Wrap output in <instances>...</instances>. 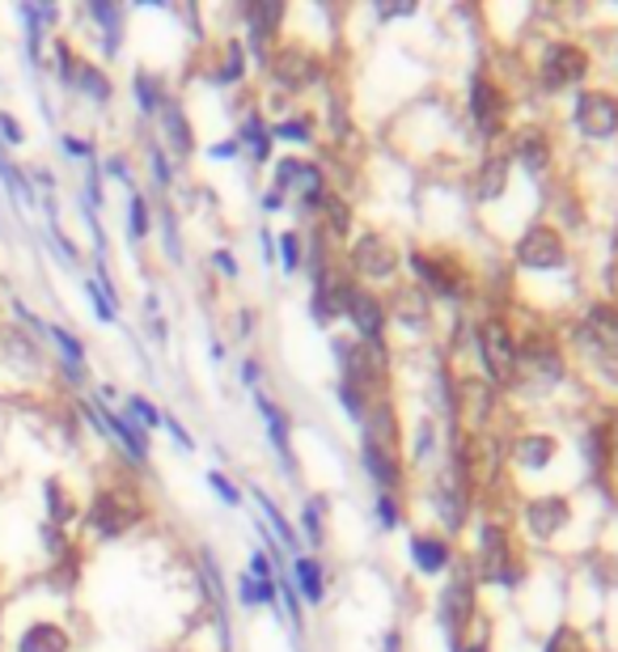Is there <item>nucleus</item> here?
I'll use <instances>...</instances> for the list:
<instances>
[{
	"mask_svg": "<svg viewBox=\"0 0 618 652\" xmlns=\"http://www.w3.org/2000/svg\"><path fill=\"white\" fill-rule=\"evenodd\" d=\"M280 250H285V271H297V267H301V238H297V234H285V238H280Z\"/></svg>",
	"mask_w": 618,
	"mask_h": 652,
	"instance_id": "obj_43",
	"label": "nucleus"
},
{
	"mask_svg": "<svg viewBox=\"0 0 618 652\" xmlns=\"http://www.w3.org/2000/svg\"><path fill=\"white\" fill-rule=\"evenodd\" d=\"M432 449V428L429 424H424V428H420V445H415V454H420V458H424V454H429Z\"/></svg>",
	"mask_w": 618,
	"mask_h": 652,
	"instance_id": "obj_52",
	"label": "nucleus"
},
{
	"mask_svg": "<svg viewBox=\"0 0 618 652\" xmlns=\"http://www.w3.org/2000/svg\"><path fill=\"white\" fill-rule=\"evenodd\" d=\"M334 356L343 364V382L348 386H378L385 377V352L381 343H369V339H334Z\"/></svg>",
	"mask_w": 618,
	"mask_h": 652,
	"instance_id": "obj_2",
	"label": "nucleus"
},
{
	"mask_svg": "<svg viewBox=\"0 0 618 652\" xmlns=\"http://www.w3.org/2000/svg\"><path fill=\"white\" fill-rule=\"evenodd\" d=\"M238 598L246 606H276V580H255V577H241L238 584Z\"/></svg>",
	"mask_w": 618,
	"mask_h": 652,
	"instance_id": "obj_28",
	"label": "nucleus"
},
{
	"mask_svg": "<svg viewBox=\"0 0 618 652\" xmlns=\"http://www.w3.org/2000/svg\"><path fill=\"white\" fill-rule=\"evenodd\" d=\"M241 373H246V382H259V364H255V361L241 364Z\"/></svg>",
	"mask_w": 618,
	"mask_h": 652,
	"instance_id": "obj_54",
	"label": "nucleus"
},
{
	"mask_svg": "<svg viewBox=\"0 0 618 652\" xmlns=\"http://www.w3.org/2000/svg\"><path fill=\"white\" fill-rule=\"evenodd\" d=\"M292 572H297V589H301V598H306V602H322V593H327V589H322V568H318V559H297V563H292Z\"/></svg>",
	"mask_w": 618,
	"mask_h": 652,
	"instance_id": "obj_24",
	"label": "nucleus"
},
{
	"mask_svg": "<svg viewBox=\"0 0 618 652\" xmlns=\"http://www.w3.org/2000/svg\"><path fill=\"white\" fill-rule=\"evenodd\" d=\"M352 267H357L360 276H369V280H390L394 267H399V250L385 242V238H378V234H364L352 246Z\"/></svg>",
	"mask_w": 618,
	"mask_h": 652,
	"instance_id": "obj_11",
	"label": "nucleus"
},
{
	"mask_svg": "<svg viewBox=\"0 0 618 652\" xmlns=\"http://www.w3.org/2000/svg\"><path fill=\"white\" fill-rule=\"evenodd\" d=\"M385 652H403V635H399V631L385 635Z\"/></svg>",
	"mask_w": 618,
	"mask_h": 652,
	"instance_id": "obj_53",
	"label": "nucleus"
},
{
	"mask_svg": "<svg viewBox=\"0 0 618 652\" xmlns=\"http://www.w3.org/2000/svg\"><path fill=\"white\" fill-rule=\"evenodd\" d=\"M0 132H4V136H9V145H22V141H25L22 123L13 120V115H0Z\"/></svg>",
	"mask_w": 618,
	"mask_h": 652,
	"instance_id": "obj_45",
	"label": "nucleus"
},
{
	"mask_svg": "<svg viewBox=\"0 0 618 652\" xmlns=\"http://www.w3.org/2000/svg\"><path fill=\"white\" fill-rule=\"evenodd\" d=\"M259 411H262V420H267V433H271V441H276V449L285 454L288 462V420H285V411L276 407V403H267L259 394Z\"/></svg>",
	"mask_w": 618,
	"mask_h": 652,
	"instance_id": "obj_27",
	"label": "nucleus"
},
{
	"mask_svg": "<svg viewBox=\"0 0 618 652\" xmlns=\"http://www.w3.org/2000/svg\"><path fill=\"white\" fill-rule=\"evenodd\" d=\"M141 500L132 496V491H102L94 500V508H90V526H94L97 534H106V538H120V534H127L136 521H141Z\"/></svg>",
	"mask_w": 618,
	"mask_h": 652,
	"instance_id": "obj_4",
	"label": "nucleus"
},
{
	"mask_svg": "<svg viewBox=\"0 0 618 652\" xmlns=\"http://www.w3.org/2000/svg\"><path fill=\"white\" fill-rule=\"evenodd\" d=\"M471 614H475V580H471V572L457 568V577H453L450 584H445V593H441V623H445L453 644H457L462 628L471 623Z\"/></svg>",
	"mask_w": 618,
	"mask_h": 652,
	"instance_id": "obj_8",
	"label": "nucleus"
},
{
	"mask_svg": "<svg viewBox=\"0 0 618 652\" xmlns=\"http://www.w3.org/2000/svg\"><path fill=\"white\" fill-rule=\"evenodd\" d=\"M127 411H132V420H144V424H162L157 407H153L148 399H141V394H132V399H127Z\"/></svg>",
	"mask_w": 618,
	"mask_h": 652,
	"instance_id": "obj_40",
	"label": "nucleus"
},
{
	"mask_svg": "<svg viewBox=\"0 0 618 652\" xmlns=\"http://www.w3.org/2000/svg\"><path fill=\"white\" fill-rule=\"evenodd\" d=\"M339 399H343V407H348V415H352V420H364V411H369V403H364V390L348 386V382H339Z\"/></svg>",
	"mask_w": 618,
	"mask_h": 652,
	"instance_id": "obj_35",
	"label": "nucleus"
},
{
	"mask_svg": "<svg viewBox=\"0 0 618 652\" xmlns=\"http://www.w3.org/2000/svg\"><path fill=\"white\" fill-rule=\"evenodd\" d=\"M360 462H364V470L373 475V484L378 487H399V462H394V454L390 449H381V445H373V441H364L360 445Z\"/></svg>",
	"mask_w": 618,
	"mask_h": 652,
	"instance_id": "obj_17",
	"label": "nucleus"
},
{
	"mask_svg": "<svg viewBox=\"0 0 618 652\" xmlns=\"http://www.w3.org/2000/svg\"><path fill=\"white\" fill-rule=\"evenodd\" d=\"M318 73H322V64H318L306 48H280L271 55V76H276L285 90H306V85L318 81Z\"/></svg>",
	"mask_w": 618,
	"mask_h": 652,
	"instance_id": "obj_10",
	"label": "nucleus"
},
{
	"mask_svg": "<svg viewBox=\"0 0 618 652\" xmlns=\"http://www.w3.org/2000/svg\"><path fill=\"white\" fill-rule=\"evenodd\" d=\"M301 526H306L313 542H322V500H309L306 513H301Z\"/></svg>",
	"mask_w": 618,
	"mask_h": 652,
	"instance_id": "obj_38",
	"label": "nucleus"
},
{
	"mask_svg": "<svg viewBox=\"0 0 618 652\" xmlns=\"http://www.w3.org/2000/svg\"><path fill=\"white\" fill-rule=\"evenodd\" d=\"M457 652H487V649H483V644H466V649L457 644Z\"/></svg>",
	"mask_w": 618,
	"mask_h": 652,
	"instance_id": "obj_56",
	"label": "nucleus"
},
{
	"mask_svg": "<svg viewBox=\"0 0 618 652\" xmlns=\"http://www.w3.org/2000/svg\"><path fill=\"white\" fill-rule=\"evenodd\" d=\"M571 120L580 127V136H589V141H610L618 132V97L601 94V90H589V94L576 97Z\"/></svg>",
	"mask_w": 618,
	"mask_h": 652,
	"instance_id": "obj_6",
	"label": "nucleus"
},
{
	"mask_svg": "<svg viewBox=\"0 0 618 652\" xmlns=\"http://www.w3.org/2000/svg\"><path fill=\"white\" fill-rule=\"evenodd\" d=\"M166 132L174 136L169 145L178 148V153H190V127H187V120H183V111H178L174 102H166Z\"/></svg>",
	"mask_w": 618,
	"mask_h": 652,
	"instance_id": "obj_30",
	"label": "nucleus"
},
{
	"mask_svg": "<svg viewBox=\"0 0 618 652\" xmlns=\"http://www.w3.org/2000/svg\"><path fill=\"white\" fill-rule=\"evenodd\" d=\"M241 18H246V25H250V43L262 51L267 48V39L276 34L280 18H285V4H280V0H259V4H246Z\"/></svg>",
	"mask_w": 618,
	"mask_h": 652,
	"instance_id": "obj_16",
	"label": "nucleus"
},
{
	"mask_svg": "<svg viewBox=\"0 0 618 652\" xmlns=\"http://www.w3.org/2000/svg\"><path fill=\"white\" fill-rule=\"evenodd\" d=\"M504 115H508L504 94H499L487 76H475L471 81V120H475V127L483 136H496L499 127H504Z\"/></svg>",
	"mask_w": 618,
	"mask_h": 652,
	"instance_id": "obj_12",
	"label": "nucleus"
},
{
	"mask_svg": "<svg viewBox=\"0 0 618 652\" xmlns=\"http://www.w3.org/2000/svg\"><path fill=\"white\" fill-rule=\"evenodd\" d=\"M153 174H157V183H169V166H166V153H162V148H153Z\"/></svg>",
	"mask_w": 618,
	"mask_h": 652,
	"instance_id": "obj_48",
	"label": "nucleus"
},
{
	"mask_svg": "<svg viewBox=\"0 0 618 652\" xmlns=\"http://www.w3.org/2000/svg\"><path fill=\"white\" fill-rule=\"evenodd\" d=\"M18 652H69V635H64V628H55V623H34L18 640Z\"/></svg>",
	"mask_w": 618,
	"mask_h": 652,
	"instance_id": "obj_19",
	"label": "nucleus"
},
{
	"mask_svg": "<svg viewBox=\"0 0 618 652\" xmlns=\"http://www.w3.org/2000/svg\"><path fill=\"white\" fill-rule=\"evenodd\" d=\"M513 458L522 462L525 470H543V466L555 458V441H550V436H543V433H529V436H522V441L513 445Z\"/></svg>",
	"mask_w": 618,
	"mask_h": 652,
	"instance_id": "obj_21",
	"label": "nucleus"
},
{
	"mask_svg": "<svg viewBox=\"0 0 618 652\" xmlns=\"http://www.w3.org/2000/svg\"><path fill=\"white\" fill-rule=\"evenodd\" d=\"M127 225H132V238L136 242L148 234V204H144V195H132V217H127Z\"/></svg>",
	"mask_w": 618,
	"mask_h": 652,
	"instance_id": "obj_36",
	"label": "nucleus"
},
{
	"mask_svg": "<svg viewBox=\"0 0 618 652\" xmlns=\"http://www.w3.org/2000/svg\"><path fill=\"white\" fill-rule=\"evenodd\" d=\"M513 153H517V162H522L529 174H543V169L550 166V145L543 132H522Z\"/></svg>",
	"mask_w": 618,
	"mask_h": 652,
	"instance_id": "obj_22",
	"label": "nucleus"
},
{
	"mask_svg": "<svg viewBox=\"0 0 618 652\" xmlns=\"http://www.w3.org/2000/svg\"><path fill=\"white\" fill-rule=\"evenodd\" d=\"M580 339L606 364H618V306H594L580 322Z\"/></svg>",
	"mask_w": 618,
	"mask_h": 652,
	"instance_id": "obj_9",
	"label": "nucleus"
},
{
	"mask_svg": "<svg viewBox=\"0 0 618 652\" xmlns=\"http://www.w3.org/2000/svg\"><path fill=\"white\" fill-rule=\"evenodd\" d=\"M478 361L487 369V382H492V386H513V382H517L522 348L513 343V331H508L499 318H487V322L478 327Z\"/></svg>",
	"mask_w": 618,
	"mask_h": 652,
	"instance_id": "obj_1",
	"label": "nucleus"
},
{
	"mask_svg": "<svg viewBox=\"0 0 618 652\" xmlns=\"http://www.w3.org/2000/svg\"><path fill=\"white\" fill-rule=\"evenodd\" d=\"M378 513H381V526H390V530L403 521V513H399V505H394L390 496H381V500H378Z\"/></svg>",
	"mask_w": 618,
	"mask_h": 652,
	"instance_id": "obj_44",
	"label": "nucleus"
},
{
	"mask_svg": "<svg viewBox=\"0 0 618 652\" xmlns=\"http://www.w3.org/2000/svg\"><path fill=\"white\" fill-rule=\"evenodd\" d=\"M238 153V145H216L213 148V157H234Z\"/></svg>",
	"mask_w": 618,
	"mask_h": 652,
	"instance_id": "obj_55",
	"label": "nucleus"
},
{
	"mask_svg": "<svg viewBox=\"0 0 618 652\" xmlns=\"http://www.w3.org/2000/svg\"><path fill=\"white\" fill-rule=\"evenodd\" d=\"M568 500L564 496H538V500H529L525 505V526L529 534H538V538H555V534L568 526Z\"/></svg>",
	"mask_w": 618,
	"mask_h": 652,
	"instance_id": "obj_13",
	"label": "nucleus"
},
{
	"mask_svg": "<svg viewBox=\"0 0 618 652\" xmlns=\"http://www.w3.org/2000/svg\"><path fill=\"white\" fill-rule=\"evenodd\" d=\"M364 441H373V445L394 454V441H399V420H394V411L390 407L364 411Z\"/></svg>",
	"mask_w": 618,
	"mask_h": 652,
	"instance_id": "obj_20",
	"label": "nucleus"
},
{
	"mask_svg": "<svg viewBox=\"0 0 618 652\" xmlns=\"http://www.w3.org/2000/svg\"><path fill=\"white\" fill-rule=\"evenodd\" d=\"M411 267H415V276H420L429 289L441 292V297H457V292L466 289V276H462L457 267L441 263V259H429V255H411Z\"/></svg>",
	"mask_w": 618,
	"mask_h": 652,
	"instance_id": "obj_15",
	"label": "nucleus"
},
{
	"mask_svg": "<svg viewBox=\"0 0 618 652\" xmlns=\"http://www.w3.org/2000/svg\"><path fill=\"white\" fill-rule=\"evenodd\" d=\"M262 208H267V213H280V208H285V195L267 192V195H262Z\"/></svg>",
	"mask_w": 618,
	"mask_h": 652,
	"instance_id": "obj_50",
	"label": "nucleus"
},
{
	"mask_svg": "<svg viewBox=\"0 0 618 652\" xmlns=\"http://www.w3.org/2000/svg\"><path fill=\"white\" fill-rule=\"evenodd\" d=\"M213 263L220 267V271H225V276H238V263H234V259H229V255H225V250H220V255H213Z\"/></svg>",
	"mask_w": 618,
	"mask_h": 652,
	"instance_id": "obj_51",
	"label": "nucleus"
},
{
	"mask_svg": "<svg viewBox=\"0 0 618 652\" xmlns=\"http://www.w3.org/2000/svg\"><path fill=\"white\" fill-rule=\"evenodd\" d=\"M343 314L357 322V331L369 343H381V327H385V310H381V301L373 297V292L364 289H352V297H348V310Z\"/></svg>",
	"mask_w": 618,
	"mask_h": 652,
	"instance_id": "obj_14",
	"label": "nucleus"
},
{
	"mask_svg": "<svg viewBox=\"0 0 618 652\" xmlns=\"http://www.w3.org/2000/svg\"><path fill=\"white\" fill-rule=\"evenodd\" d=\"M378 13H381V18H406V13H415V0H399V4H381Z\"/></svg>",
	"mask_w": 618,
	"mask_h": 652,
	"instance_id": "obj_46",
	"label": "nucleus"
},
{
	"mask_svg": "<svg viewBox=\"0 0 618 652\" xmlns=\"http://www.w3.org/2000/svg\"><path fill=\"white\" fill-rule=\"evenodd\" d=\"M64 153H76V157H90L94 148L85 145V141H76V136H64Z\"/></svg>",
	"mask_w": 618,
	"mask_h": 652,
	"instance_id": "obj_49",
	"label": "nucleus"
},
{
	"mask_svg": "<svg viewBox=\"0 0 618 652\" xmlns=\"http://www.w3.org/2000/svg\"><path fill=\"white\" fill-rule=\"evenodd\" d=\"M97 420H102V428H111V433H115L123 445H127V454H136V458H144V454H148V441H144V433H136V428H132L127 420H120L115 411H102Z\"/></svg>",
	"mask_w": 618,
	"mask_h": 652,
	"instance_id": "obj_25",
	"label": "nucleus"
},
{
	"mask_svg": "<svg viewBox=\"0 0 618 652\" xmlns=\"http://www.w3.org/2000/svg\"><path fill=\"white\" fill-rule=\"evenodd\" d=\"M508 192V157H487L478 169V199H499Z\"/></svg>",
	"mask_w": 618,
	"mask_h": 652,
	"instance_id": "obj_23",
	"label": "nucleus"
},
{
	"mask_svg": "<svg viewBox=\"0 0 618 652\" xmlns=\"http://www.w3.org/2000/svg\"><path fill=\"white\" fill-rule=\"evenodd\" d=\"M241 69H246V55H241V43H229V55H225V64H220V73H216V81L220 85H234L241 76Z\"/></svg>",
	"mask_w": 618,
	"mask_h": 652,
	"instance_id": "obj_33",
	"label": "nucleus"
},
{
	"mask_svg": "<svg viewBox=\"0 0 618 652\" xmlns=\"http://www.w3.org/2000/svg\"><path fill=\"white\" fill-rule=\"evenodd\" d=\"M136 102H141L144 115H153L157 106H166V102H162V85L148 73H136Z\"/></svg>",
	"mask_w": 618,
	"mask_h": 652,
	"instance_id": "obj_31",
	"label": "nucleus"
},
{
	"mask_svg": "<svg viewBox=\"0 0 618 652\" xmlns=\"http://www.w3.org/2000/svg\"><path fill=\"white\" fill-rule=\"evenodd\" d=\"M241 141L250 145V153H255L259 162H267V157H271V132L262 127L259 115H250V120H246V127H241Z\"/></svg>",
	"mask_w": 618,
	"mask_h": 652,
	"instance_id": "obj_29",
	"label": "nucleus"
},
{
	"mask_svg": "<svg viewBox=\"0 0 618 652\" xmlns=\"http://www.w3.org/2000/svg\"><path fill=\"white\" fill-rule=\"evenodd\" d=\"M589 73V55L585 48H576V43H550L543 51V64H538V76H543V85L547 90H571V85H580Z\"/></svg>",
	"mask_w": 618,
	"mask_h": 652,
	"instance_id": "obj_5",
	"label": "nucleus"
},
{
	"mask_svg": "<svg viewBox=\"0 0 618 652\" xmlns=\"http://www.w3.org/2000/svg\"><path fill=\"white\" fill-rule=\"evenodd\" d=\"M322 208L331 213L334 234H343V229H348V204H343V199H334V195H322Z\"/></svg>",
	"mask_w": 618,
	"mask_h": 652,
	"instance_id": "obj_42",
	"label": "nucleus"
},
{
	"mask_svg": "<svg viewBox=\"0 0 618 652\" xmlns=\"http://www.w3.org/2000/svg\"><path fill=\"white\" fill-rule=\"evenodd\" d=\"M271 136H280V141H292V145H306L309 141V123L306 120H285L271 127Z\"/></svg>",
	"mask_w": 618,
	"mask_h": 652,
	"instance_id": "obj_34",
	"label": "nucleus"
},
{
	"mask_svg": "<svg viewBox=\"0 0 618 652\" xmlns=\"http://www.w3.org/2000/svg\"><path fill=\"white\" fill-rule=\"evenodd\" d=\"M478 577L492 580V584H508V589L522 580V568L508 551L504 526H483V534H478Z\"/></svg>",
	"mask_w": 618,
	"mask_h": 652,
	"instance_id": "obj_3",
	"label": "nucleus"
},
{
	"mask_svg": "<svg viewBox=\"0 0 618 652\" xmlns=\"http://www.w3.org/2000/svg\"><path fill=\"white\" fill-rule=\"evenodd\" d=\"M208 484L216 487V496H220L225 505H241V491H238V487H234V484H229V479H225L220 470H208Z\"/></svg>",
	"mask_w": 618,
	"mask_h": 652,
	"instance_id": "obj_41",
	"label": "nucleus"
},
{
	"mask_svg": "<svg viewBox=\"0 0 618 652\" xmlns=\"http://www.w3.org/2000/svg\"><path fill=\"white\" fill-rule=\"evenodd\" d=\"M69 85H76V90H85L90 97H97V102H111V81L97 73V69H90V64H76L69 76Z\"/></svg>",
	"mask_w": 618,
	"mask_h": 652,
	"instance_id": "obj_26",
	"label": "nucleus"
},
{
	"mask_svg": "<svg viewBox=\"0 0 618 652\" xmlns=\"http://www.w3.org/2000/svg\"><path fill=\"white\" fill-rule=\"evenodd\" d=\"M411 559L420 572H441L450 563V542L445 538H429V534H415L411 538Z\"/></svg>",
	"mask_w": 618,
	"mask_h": 652,
	"instance_id": "obj_18",
	"label": "nucleus"
},
{
	"mask_svg": "<svg viewBox=\"0 0 618 652\" xmlns=\"http://www.w3.org/2000/svg\"><path fill=\"white\" fill-rule=\"evenodd\" d=\"M250 577H255V580H276V572H271V563H267V556H262V551L250 559Z\"/></svg>",
	"mask_w": 618,
	"mask_h": 652,
	"instance_id": "obj_47",
	"label": "nucleus"
},
{
	"mask_svg": "<svg viewBox=\"0 0 618 652\" xmlns=\"http://www.w3.org/2000/svg\"><path fill=\"white\" fill-rule=\"evenodd\" d=\"M48 508H51V521L55 526H64V521H72V500H64V487L55 484V479H48Z\"/></svg>",
	"mask_w": 618,
	"mask_h": 652,
	"instance_id": "obj_32",
	"label": "nucleus"
},
{
	"mask_svg": "<svg viewBox=\"0 0 618 652\" xmlns=\"http://www.w3.org/2000/svg\"><path fill=\"white\" fill-rule=\"evenodd\" d=\"M568 259V246H564V234L550 229V225H529L517 242V263L529 267V271H550Z\"/></svg>",
	"mask_w": 618,
	"mask_h": 652,
	"instance_id": "obj_7",
	"label": "nucleus"
},
{
	"mask_svg": "<svg viewBox=\"0 0 618 652\" xmlns=\"http://www.w3.org/2000/svg\"><path fill=\"white\" fill-rule=\"evenodd\" d=\"M259 505L267 508V517H271V526L280 530V538H285V547H297V534H292V526H288V521H285V513H280V508L271 505V500H267L262 491H259Z\"/></svg>",
	"mask_w": 618,
	"mask_h": 652,
	"instance_id": "obj_37",
	"label": "nucleus"
},
{
	"mask_svg": "<svg viewBox=\"0 0 618 652\" xmlns=\"http://www.w3.org/2000/svg\"><path fill=\"white\" fill-rule=\"evenodd\" d=\"M51 339H55V343L64 348V356H69V361L76 364V369H81V361H85V348H81V343H76V339H72L69 331H60V327H51Z\"/></svg>",
	"mask_w": 618,
	"mask_h": 652,
	"instance_id": "obj_39",
	"label": "nucleus"
}]
</instances>
